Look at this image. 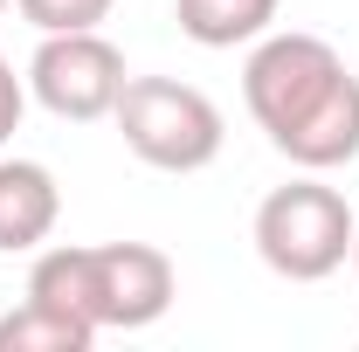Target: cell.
I'll return each instance as SVG.
<instances>
[{
	"mask_svg": "<svg viewBox=\"0 0 359 352\" xmlns=\"http://www.w3.org/2000/svg\"><path fill=\"white\" fill-rule=\"evenodd\" d=\"M242 104L297 173H339L359 159V76L325 35L269 28L249 42Z\"/></svg>",
	"mask_w": 359,
	"mask_h": 352,
	"instance_id": "6da1fadb",
	"label": "cell"
},
{
	"mask_svg": "<svg viewBox=\"0 0 359 352\" xmlns=\"http://www.w3.org/2000/svg\"><path fill=\"white\" fill-rule=\"evenodd\" d=\"M28 297L76 311L97 332H145L173 311L180 276L173 256L152 242H55V249H35Z\"/></svg>",
	"mask_w": 359,
	"mask_h": 352,
	"instance_id": "7a4b0ae2",
	"label": "cell"
},
{
	"mask_svg": "<svg viewBox=\"0 0 359 352\" xmlns=\"http://www.w3.org/2000/svg\"><path fill=\"white\" fill-rule=\"evenodd\" d=\"M256 256L269 276L283 283H325L353 263V235L359 215L346 208L339 187H325V173H297L283 187H269L256 208Z\"/></svg>",
	"mask_w": 359,
	"mask_h": 352,
	"instance_id": "3957f363",
	"label": "cell"
},
{
	"mask_svg": "<svg viewBox=\"0 0 359 352\" xmlns=\"http://www.w3.org/2000/svg\"><path fill=\"white\" fill-rule=\"evenodd\" d=\"M111 118H118L125 152L145 159L152 173H201L222 159V138H228L222 104L180 76H132Z\"/></svg>",
	"mask_w": 359,
	"mask_h": 352,
	"instance_id": "277c9868",
	"label": "cell"
},
{
	"mask_svg": "<svg viewBox=\"0 0 359 352\" xmlns=\"http://www.w3.org/2000/svg\"><path fill=\"white\" fill-rule=\"evenodd\" d=\"M132 83L125 48L97 28H69V35H42V48L28 55V97L62 125H97L118 111V97Z\"/></svg>",
	"mask_w": 359,
	"mask_h": 352,
	"instance_id": "5b68a950",
	"label": "cell"
},
{
	"mask_svg": "<svg viewBox=\"0 0 359 352\" xmlns=\"http://www.w3.org/2000/svg\"><path fill=\"white\" fill-rule=\"evenodd\" d=\"M62 221V187L42 159H0V256H35Z\"/></svg>",
	"mask_w": 359,
	"mask_h": 352,
	"instance_id": "8992f818",
	"label": "cell"
},
{
	"mask_svg": "<svg viewBox=\"0 0 359 352\" xmlns=\"http://www.w3.org/2000/svg\"><path fill=\"white\" fill-rule=\"evenodd\" d=\"M283 0H173V21L201 48H249L276 28Z\"/></svg>",
	"mask_w": 359,
	"mask_h": 352,
	"instance_id": "52a82bcc",
	"label": "cell"
},
{
	"mask_svg": "<svg viewBox=\"0 0 359 352\" xmlns=\"http://www.w3.org/2000/svg\"><path fill=\"white\" fill-rule=\"evenodd\" d=\"M90 346H97V325L76 311L42 304V297H28L0 318V352H90Z\"/></svg>",
	"mask_w": 359,
	"mask_h": 352,
	"instance_id": "ba28073f",
	"label": "cell"
},
{
	"mask_svg": "<svg viewBox=\"0 0 359 352\" xmlns=\"http://www.w3.org/2000/svg\"><path fill=\"white\" fill-rule=\"evenodd\" d=\"M14 7L35 35H69V28H104L118 0H14Z\"/></svg>",
	"mask_w": 359,
	"mask_h": 352,
	"instance_id": "9c48e42d",
	"label": "cell"
},
{
	"mask_svg": "<svg viewBox=\"0 0 359 352\" xmlns=\"http://www.w3.org/2000/svg\"><path fill=\"white\" fill-rule=\"evenodd\" d=\"M21 111H28V76H14V62L0 55V145L21 132Z\"/></svg>",
	"mask_w": 359,
	"mask_h": 352,
	"instance_id": "30bf717a",
	"label": "cell"
},
{
	"mask_svg": "<svg viewBox=\"0 0 359 352\" xmlns=\"http://www.w3.org/2000/svg\"><path fill=\"white\" fill-rule=\"evenodd\" d=\"M353 269H359V235H353Z\"/></svg>",
	"mask_w": 359,
	"mask_h": 352,
	"instance_id": "8fae6325",
	"label": "cell"
},
{
	"mask_svg": "<svg viewBox=\"0 0 359 352\" xmlns=\"http://www.w3.org/2000/svg\"><path fill=\"white\" fill-rule=\"evenodd\" d=\"M7 7H14V0H0V14H7Z\"/></svg>",
	"mask_w": 359,
	"mask_h": 352,
	"instance_id": "7c38bea8",
	"label": "cell"
}]
</instances>
